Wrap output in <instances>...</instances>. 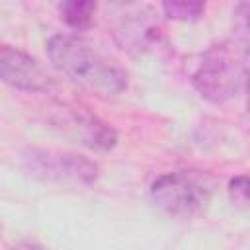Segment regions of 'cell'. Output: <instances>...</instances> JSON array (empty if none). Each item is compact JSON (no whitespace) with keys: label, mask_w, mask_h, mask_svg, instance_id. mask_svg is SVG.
Segmentation results:
<instances>
[{"label":"cell","mask_w":250,"mask_h":250,"mask_svg":"<svg viewBox=\"0 0 250 250\" xmlns=\"http://www.w3.org/2000/svg\"><path fill=\"white\" fill-rule=\"evenodd\" d=\"M21 166L29 176L57 184L90 186L98 178L96 162L72 152L31 148L21 154Z\"/></svg>","instance_id":"obj_4"},{"label":"cell","mask_w":250,"mask_h":250,"mask_svg":"<svg viewBox=\"0 0 250 250\" xmlns=\"http://www.w3.org/2000/svg\"><path fill=\"white\" fill-rule=\"evenodd\" d=\"M229 197L238 207H250V176H236L229 182Z\"/></svg>","instance_id":"obj_11"},{"label":"cell","mask_w":250,"mask_h":250,"mask_svg":"<svg viewBox=\"0 0 250 250\" xmlns=\"http://www.w3.org/2000/svg\"><path fill=\"white\" fill-rule=\"evenodd\" d=\"M246 90H248V102H246V105H248V113H250V80L246 84Z\"/></svg>","instance_id":"obj_13"},{"label":"cell","mask_w":250,"mask_h":250,"mask_svg":"<svg viewBox=\"0 0 250 250\" xmlns=\"http://www.w3.org/2000/svg\"><path fill=\"white\" fill-rule=\"evenodd\" d=\"M47 53L62 74L100 98L117 96L127 86L125 68L80 37L55 35L47 43Z\"/></svg>","instance_id":"obj_1"},{"label":"cell","mask_w":250,"mask_h":250,"mask_svg":"<svg viewBox=\"0 0 250 250\" xmlns=\"http://www.w3.org/2000/svg\"><path fill=\"white\" fill-rule=\"evenodd\" d=\"M123 10V16L115 27V37L127 47L145 51L150 47H158L162 41V27L156 20V14L148 6H119Z\"/></svg>","instance_id":"obj_5"},{"label":"cell","mask_w":250,"mask_h":250,"mask_svg":"<svg viewBox=\"0 0 250 250\" xmlns=\"http://www.w3.org/2000/svg\"><path fill=\"white\" fill-rule=\"evenodd\" d=\"M12 250H45L43 246L35 244V242H29V240H23V242H18Z\"/></svg>","instance_id":"obj_12"},{"label":"cell","mask_w":250,"mask_h":250,"mask_svg":"<svg viewBox=\"0 0 250 250\" xmlns=\"http://www.w3.org/2000/svg\"><path fill=\"white\" fill-rule=\"evenodd\" d=\"M250 80V49L238 39L209 47L195 72L193 86L209 102L221 104L236 96Z\"/></svg>","instance_id":"obj_2"},{"label":"cell","mask_w":250,"mask_h":250,"mask_svg":"<svg viewBox=\"0 0 250 250\" xmlns=\"http://www.w3.org/2000/svg\"><path fill=\"white\" fill-rule=\"evenodd\" d=\"M164 14L170 20H178V21H195L201 18L205 4L203 2H191V0H170L162 4Z\"/></svg>","instance_id":"obj_9"},{"label":"cell","mask_w":250,"mask_h":250,"mask_svg":"<svg viewBox=\"0 0 250 250\" xmlns=\"http://www.w3.org/2000/svg\"><path fill=\"white\" fill-rule=\"evenodd\" d=\"M61 18L74 29H84L90 25L92 16L96 12V2H88V0H70V2H62L59 6Z\"/></svg>","instance_id":"obj_8"},{"label":"cell","mask_w":250,"mask_h":250,"mask_svg":"<svg viewBox=\"0 0 250 250\" xmlns=\"http://www.w3.org/2000/svg\"><path fill=\"white\" fill-rule=\"evenodd\" d=\"M215 189V180L197 170H178L162 174L150 188V197L158 209L170 217L189 219L201 213Z\"/></svg>","instance_id":"obj_3"},{"label":"cell","mask_w":250,"mask_h":250,"mask_svg":"<svg viewBox=\"0 0 250 250\" xmlns=\"http://www.w3.org/2000/svg\"><path fill=\"white\" fill-rule=\"evenodd\" d=\"M64 109V107H62ZM62 125L68 127L82 145L98 150H107L115 145V133L100 119L88 113H76L72 109L62 111Z\"/></svg>","instance_id":"obj_7"},{"label":"cell","mask_w":250,"mask_h":250,"mask_svg":"<svg viewBox=\"0 0 250 250\" xmlns=\"http://www.w3.org/2000/svg\"><path fill=\"white\" fill-rule=\"evenodd\" d=\"M0 76L6 84L27 92H41L51 86V78L35 59L8 45L0 49Z\"/></svg>","instance_id":"obj_6"},{"label":"cell","mask_w":250,"mask_h":250,"mask_svg":"<svg viewBox=\"0 0 250 250\" xmlns=\"http://www.w3.org/2000/svg\"><path fill=\"white\" fill-rule=\"evenodd\" d=\"M234 27H236V37L244 47L250 49V0L240 2L234 8Z\"/></svg>","instance_id":"obj_10"}]
</instances>
